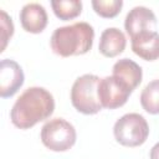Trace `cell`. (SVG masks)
I'll return each mask as SVG.
<instances>
[{"instance_id":"obj_1","label":"cell","mask_w":159,"mask_h":159,"mask_svg":"<svg viewBox=\"0 0 159 159\" xmlns=\"http://www.w3.org/2000/svg\"><path fill=\"white\" fill-rule=\"evenodd\" d=\"M55 111L53 96L43 87H30L14 103L10 119L20 129H29L47 119Z\"/></svg>"},{"instance_id":"obj_2","label":"cell","mask_w":159,"mask_h":159,"mask_svg":"<svg viewBox=\"0 0 159 159\" xmlns=\"http://www.w3.org/2000/svg\"><path fill=\"white\" fill-rule=\"evenodd\" d=\"M94 30L84 21L68 26L57 27L51 36L50 45L52 51L61 57L80 56L87 53L93 45Z\"/></svg>"},{"instance_id":"obj_3","label":"cell","mask_w":159,"mask_h":159,"mask_svg":"<svg viewBox=\"0 0 159 159\" xmlns=\"http://www.w3.org/2000/svg\"><path fill=\"white\" fill-rule=\"evenodd\" d=\"M99 77L92 73H86L78 77L71 88L72 106L83 114H96L102 109L98 99Z\"/></svg>"},{"instance_id":"obj_4","label":"cell","mask_w":159,"mask_h":159,"mask_svg":"<svg viewBox=\"0 0 159 159\" xmlns=\"http://www.w3.org/2000/svg\"><path fill=\"white\" fill-rule=\"evenodd\" d=\"M113 134L116 140L124 147H139L149 135V125L142 114L127 113L114 123Z\"/></svg>"},{"instance_id":"obj_5","label":"cell","mask_w":159,"mask_h":159,"mask_svg":"<svg viewBox=\"0 0 159 159\" xmlns=\"http://www.w3.org/2000/svg\"><path fill=\"white\" fill-rule=\"evenodd\" d=\"M75 127L63 118H53L43 124L41 129L42 144L52 152H66L76 143Z\"/></svg>"},{"instance_id":"obj_6","label":"cell","mask_w":159,"mask_h":159,"mask_svg":"<svg viewBox=\"0 0 159 159\" xmlns=\"http://www.w3.org/2000/svg\"><path fill=\"white\" fill-rule=\"evenodd\" d=\"M132 92L114 76H107L98 82V99L102 108L116 109L124 106Z\"/></svg>"},{"instance_id":"obj_7","label":"cell","mask_w":159,"mask_h":159,"mask_svg":"<svg viewBox=\"0 0 159 159\" xmlns=\"http://www.w3.org/2000/svg\"><path fill=\"white\" fill-rule=\"evenodd\" d=\"M25 76L21 66L10 58L0 62V96L1 98L12 97L24 84Z\"/></svg>"},{"instance_id":"obj_8","label":"cell","mask_w":159,"mask_h":159,"mask_svg":"<svg viewBox=\"0 0 159 159\" xmlns=\"http://www.w3.org/2000/svg\"><path fill=\"white\" fill-rule=\"evenodd\" d=\"M157 26V17L154 12L145 6L133 7L125 16L124 29L132 37L143 31H154Z\"/></svg>"},{"instance_id":"obj_9","label":"cell","mask_w":159,"mask_h":159,"mask_svg":"<svg viewBox=\"0 0 159 159\" xmlns=\"http://www.w3.org/2000/svg\"><path fill=\"white\" fill-rule=\"evenodd\" d=\"M47 12L45 7L37 2H29L20 11V22L25 31L40 34L47 26Z\"/></svg>"},{"instance_id":"obj_10","label":"cell","mask_w":159,"mask_h":159,"mask_svg":"<svg viewBox=\"0 0 159 159\" xmlns=\"http://www.w3.org/2000/svg\"><path fill=\"white\" fill-rule=\"evenodd\" d=\"M132 40L133 52L145 61L159 58V34L157 31H143Z\"/></svg>"},{"instance_id":"obj_11","label":"cell","mask_w":159,"mask_h":159,"mask_svg":"<svg viewBox=\"0 0 159 159\" xmlns=\"http://www.w3.org/2000/svg\"><path fill=\"white\" fill-rule=\"evenodd\" d=\"M112 72H113L112 76L118 78L120 82H123L130 91H134L140 84L143 77L142 67L137 62L129 58H122L117 61L113 65Z\"/></svg>"},{"instance_id":"obj_12","label":"cell","mask_w":159,"mask_h":159,"mask_svg":"<svg viewBox=\"0 0 159 159\" xmlns=\"http://www.w3.org/2000/svg\"><path fill=\"white\" fill-rule=\"evenodd\" d=\"M127 39L124 34L117 27H108L103 30L99 39L98 50L104 57H116L125 48Z\"/></svg>"},{"instance_id":"obj_13","label":"cell","mask_w":159,"mask_h":159,"mask_svg":"<svg viewBox=\"0 0 159 159\" xmlns=\"http://www.w3.org/2000/svg\"><path fill=\"white\" fill-rule=\"evenodd\" d=\"M53 14L60 20H72L82 11V1L80 0H53L51 1Z\"/></svg>"},{"instance_id":"obj_14","label":"cell","mask_w":159,"mask_h":159,"mask_svg":"<svg viewBox=\"0 0 159 159\" xmlns=\"http://www.w3.org/2000/svg\"><path fill=\"white\" fill-rule=\"evenodd\" d=\"M140 104L150 114L159 113V80L149 82L140 93Z\"/></svg>"},{"instance_id":"obj_15","label":"cell","mask_w":159,"mask_h":159,"mask_svg":"<svg viewBox=\"0 0 159 159\" xmlns=\"http://www.w3.org/2000/svg\"><path fill=\"white\" fill-rule=\"evenodd\" d=\"M122 6H123L122 0H93L92 1V7L96 11V14L106 19H112L117 16L120 12Z\"/></svg>"},{"instance_id":"obj_16","label":"cell","mask_w":159,"mask_h":159,"mask_svg":"<svg viewBox=\"0 0 159 159\" xmlns=\"http://www.w3.org/2000/svg\"><path fill=\"white\" fill-rule=\"evenodd\" d=\"M0 29H1V41H2L0 52H2L5 50V47H6V45H7V41L11 39V36L14 34L12 20L4 10L0 11Z\"/></svg>"},{"instance_id":"obj_17","label":"cell","mask_w":159,"mask_h":159,"mask_svg":"<svg viewBox=\"0 0 159 159\" xmlns=\"http://www.w3.org/2000/svg\"><path fill=\"white\" fill-rule=\"evenodd\" d=\"M150 159H159V142L150 149Z\"/></svg>"}]
</instances>
